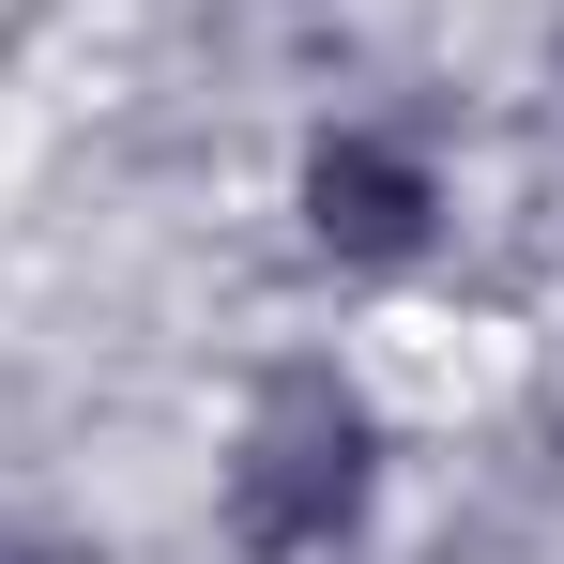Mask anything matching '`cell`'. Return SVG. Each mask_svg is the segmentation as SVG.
I'll use <instances>...</instances> for the list:
<instances>
[{
	"instance_id": "6da1fadb",
	"label": "cell",
	"mask_w": 564,
	"mask_h": 564,
	"mask_svg": "<svg viewBox=\"0 0 564 564\" xmlns=\"http://www.w3.org/2000/svg\"><path fill=\"white\" fill-rule=\"evenodd\" d=\"M381 503V412L336 367H275L229 427V550L245 564H321Z\"/></svg>"
},
{
	"instance_id": "7a4b0ae2",
	"label": "cell",
	"mask_w": 564,
	"mask_h": 564,
	"mask_svg": "<svg viewBox=\"0 0 564 564\" xmlns=\"http://www.w3.org/2000/svg\"><path fill=\"white\" fill-rule=\"evenodd\" d=\"M427 229H443V169L412 153V138H321L305 153V245L321 260H351V275H397V260H427Z\"/></svg>"
},
{
	"instance_id": "3957f363",
	"label": "cell",
	"mask_w": 564,
	"mask_h": 564,
	"mask_svg": "<svg viewBox=\"0 0 564 564\" xmlns=\"http://www.w3.org/2000/svg\"><path fill=\"white\" fill-rule=\"evenodd\" d=\"M0 564H93V550H62V534H0Z\"/></svg>"
}]
</instances>
